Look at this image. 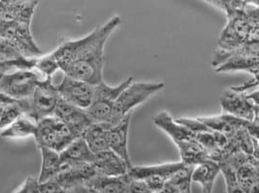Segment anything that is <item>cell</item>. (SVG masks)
<instances>
[{"mask_svg":"<svg viewBox=\"0 0 259 193\" xmlns=\"http://www.w3.org/2000/svg\"><path fill=\"white\" fill-rule=\"evenodd\" d=\"M120 23V18L114 16L85 36L62 39L51 55L64 76L93 85L103 82L105 45Z\"/></svg>","mask_w":259,"mask_h":193,"instance_id":"1","label":"cell"},{"mask_svg":"<svg viewBox=\"0 0 259 193\" xmlns=\"http://www.w3.org/2000/svg\"><path fill=\"white\" fill-rule=\"evenodd\" d=\"M153 122L177 146L181 162L185 166L195 167L209 159L206 152L196 141L193 133L186 126L178 123L168 112H161L156 115Z\"/></svg>","mask_w":259,"mask_h":193,"instance_id":"2","label":"cell"},{"mask_svg":"<svg viewBox=\"0 0 259 193\" xmlns=\"http://www.w3.org/2000/svg\"><path fill=\"white\" fill-rule=\"evenodd\" d=\"M259 42H248L234 51L217 49L213 52L212 65L217 73L245 71L258 78Z\"/></svg>","mask_w":259,"mask_h":193,"instance_id":"3","label":"cell"},{"mask_svg":"<svg viewBox=\"0 0 259 193\" xmlns=\"http://www.w3.org/2000/svg\"><path fill=\"white\" fill-rule=\"evenodd\" d=\"M59 98L57 86L53 84L52 79H45L36 86L31 96L19 100L18 103L24 116L37 123L54 116Z\"/></svg>","mask_w":259,"mask_h":193,"instance_id":"4","label":"cell"},{"mask_svg":"<svg viewBox=\"0 0 259 193\" xmlns=\"http://www.w3.org/2000/svg\"><path fill=\"white\" fill-rule=\"evenodd\" d=\"M162 82H132L124 88L115 102L109 125H114L121 121L125 116L132 113L133 109L146 102L150 97L157 93L164 87Z\"/></svg>","mask_w":259,"mask_h":193,"instance_id":"5","label":"cell"},{"mask_svg":"<svg viewBox=\"0 0 259 193\" xmlns=\"http://www.w3.org/2000/svg\"><path fill=\"white\" fill-rule=\"evenodd\" d=\"M248 42H259V29L253 28L249 24L244 7L242 10L227 18V24L218 41V49L234 51Z\"/></svg>","mask_w":259,"mask_h":193,"instance_id":"6","label":"cell"},{"mask_svg":"<svg viewBox=\"0 0 259 193\" xmlns=\"http://www.w3.org/2000/svg\"><path fill=\"white\" fill-rule=\"evenodd\" d=\"M34 138L39 149L46 148L59 154L78 139L70 128L55 116L37 122Z\"/></svg>","mask_w":259,"mask_h":193,"instance_id":"7","label":"cell"},{"mask_svg":"<svg viewBox=\"0 0 259 193\" xmlns=\"http://www.w3.org/2000/svg\"><path fill=\"white\" fill-rule=\"evenodd\" d=\"M133 82V78H128L116 86L106 84L104 81L95 85V92L92 104L87 109V114L93 123H107L115 102L121 91Z\"/></svg>","mask_w":259,"mask_h":193,"instance_id":"8","label":"cell"},{"mask_svg":"<svg viewBox=\"0 0 259 193\" xmlns=\"http://www.w3.org/2000/svg\"><path fill=\"white\" fill-rule=\"evenodd\" d=\"M178 123L186 126L193 133L196 141L206 152L208 158L217 162H222L224 158L228 139L221 133L213 131L196 119L179 118L175 119Z\"/></svg>","mask_w":259,"mask_h":193,"instance_id":"9","label":"cell"},{"mask_svg":"<svg viewBox=\"0 0 259 193\" xmlns=\"http://www.w3.org/2000/svg\"><path fill=\"white\" fill-rule=\"evenodd\" d=\"M221 106L223 114L249 122H259L258 89L251 94H244L227 88L221 96Z\"/></svg>","mask_w":259,"mask_h":193,"instance_id":"10","label":"cell"},{"mask_svg":"<svg viewBox=\"0 0 259 193\" xmlns=\"http://www.w3.org/2000/svg\"><path fill=\"white\" fill-rule=\"evenodd\" d=\"M31 24L0 20V38L8 41L27 59L43 56L31 33Z\"/></svg>","mask_w":259,"mask_h":193,"instance_id":"11","label":"cell"},{"mask_svg":"<svg viewBox=\"0 0 259 193\" xmlns=\"http://www.w3.org/2000/svg\"><path fill=\"white\" fill-rule=\"evenodd\" d=\"M42 80L45 79L34 69L15 70L0 78V92L17 101L26 99Z\"/></svg>","mask_w":259,"mask_h":193,"instance_id":"12","label":"cell"},{"mask_svg":"<svg viewBox=\"0 0 259 193\" xmlns=\"http://www.w3.org/2000/svg\"><path fill=\"white\" fill-rule=\"evenodd\" d=\"M184 167L185 165L181 161L158 165L132 166L126 175L130 179L144 181L151 192L158 193L163 189L166 182Z\"/></svg>","mask_w":259,"mask_h":193,"instance_id":"13","label":"cell"},{"mask_svg":"<svg viewBox=\"0 0 259 193\" xmlns=\"http://www.w3.org/2000/svg\"><path fill=\"white\" fill-rule=\"evenodd\" d=\"M56 86L59 97L73 106L87 110L92 104L95 85L64 76L62 81Z\"/></svg>","mask_w":259,"mask_h":193,"instance_id":"14","label":"cell"},{"mask_svg":"<svg viewBox=\"0 0 259 193\" xmlns=\"http://www.w3.org/2000/svg\"><path fill=\"white\" fill-rule=\"evenodd\" d=\"M197 120L213 131L223 134L227 139L242 128H247L252 137L258 139L259 122H249L223 113L219 116L199 117Z\"/></svg>","mask_w":259,"mask_h":193,"instance_id":"15","label":"cell"},{"mask_svg":"<svg viewBox=\"0 0 259 193\" xmlns=\"http://www.w3.org/2000/svg\"><path fill=\"white\" fill-rule=\"evenodd\" d=\"M95 176L96 174L92 163L61 162L59 174L53 181L58 182L65 190H71L84 184Z\"/></svg>","mask_w":259,"mask_h":193,"instance_id":"16","label":"cell"},{"mask_svg":"<svg viewBox=\"0 0 259 193\" xmlns=\"http://www.w3.org/2000/svg\"><path fill=\"white\" fill-rule=\"evenodd\" d=\"M132 113H130L122 120L114 125H110L107 130V142L109 150L115 153L120 157L130 168H132V163L130 160L127 140L130 132V121Z\"/></svg>","mask_w":259,"mask_h":193,"instance_id":"17","label":"cell"},{"mask_svg":"<svg viewBox=\"0 0 259 193\" xmlns=\"http://www.w3.org/2000/svg\"><path fill=\"white\" fill-rule=\"evenodd\" d=\"M54 116L65 123L77 138H80L83 131L93 123L85 110L73 106L61 98H59Z\"/></svg>","mask_w":259,"mask_h":193,"instance_id":"18","label":"cell"},{"mask_svg":"<svg viewBox=\"0 0 259 193\" xmlns=\"http://www.w3.org/2000/svg\"><path fill=\"white\" fill-rule=\"evenodd\" d=\"M38 1L0 0V20L31 24Z\"/></svg>","mask_w":259,"mask_h":193,"instance_id":"19","label":"cell"},{"mask_svg":"<svg viewBox=\"0 0 259 193\" xmlns=\"http://www.w3.org/2000/svg\"><path fill=\"white\" fill-rule=\"evenodd\" d=\"M96 176L103 177H120L127 174L130 169L128 165L112 151H106L95 156L92 163Z\"/></svg>","mask_w":259,"mask_h":193,"instance_id":"20","label":"cell"},{"mask_svg":"<svg viewBox=\"0 0 259 193\" xmlns=\"http://www.w3.org/2000/svg\"><path fill=\"white\" fill-rule=\"evenodd\" d=\"M220 173L221 170L219 164L208 159L193 167L191 173V181L200 184L202 192L212 193L214 181Z\"/></svg>","mask_w":259,"mask_h":193,"instance_id":"21","label":"cell"},{"mask_svg":"<svg viewBox=\"0 0 259 193\" xmlns=\"http://www.w3.org/2000/svg\"><path fill=\"white\" fill-rule=\"evenodd\" d=\"M108 123H92L82 134V139L94 155L109 151L107 142Z\"/></svg>","mask_w":259,"mask_h":193,"instance_id":"22","label":"cell"},{"mask_svg":"<svg viewBox=\"0 0 259 193\" xmlns=\"http://www.w3.org/2000/svg\"><path fill=\"white\" fill-rule=\"evenodd\" d=\"M61 162L69 163H94V155L82 137L74 140L70 145L59 153Z\"/></svg>","mask_w":259,"mask_h":193,"instance_id":"23","label":"cell"},{"mask_svg":"<svg viewBox=\"0 0 259 193\" xmlns=\"http://www.w3.org/2000/svg\"><path fill=\"white\" fill-rule=\"evenodd\" d=\"M84 184L92 186L99 193H130L127 175L120 177L95 176Z\"/></svg>","mask_w":259,"mask_h":193,"instance_id":"24","label":"cell"},{"mask_svg":"<svg viewBox=\"0 0 259 193\" xmlns=\"http://www.w3.org/2000/svg\"><path fill=\"white\" fill-rule=\"evenodd\" d=\"M39 150L41 152L42 163L37 181L38 183H42L45 181H52L58 176L61 162L59 153L46 148H40Z\"/></svg>","mask_w":259,"mask_h":193,"instance_id":"25","label":"cell"},{"mask_svg":"<svg viewBox=\"0 0 259 193\" xmlns=\"http://www.w3.org/2000/svg\"><path fill=\"white\" fill-rule=\"evenodd\" d=\"M236 178L243 193L259 189V163H250L236 168Z\"/></svg>","mask_w":259,"mask_h":193,"instance_id":"26","label":"cell"},{"mask_svg":"<svg viewBox=\"0 0 259 193\" xmlns=\"http://www.w3.org/2000/svg\"><path fill=\"white\" fill-rule=\"evenodd\" d=\"M37 123L29 118L22 116L17 121H14L11 125L2 130L0 136L8 139H20L29 136H34Z\"/></svg>","mask_w":259,"mask_h":193,"instance_id":"27","label":"cell"},{"mask_svg":"<svg viewBox=\"0 0 259 193\" xmlns=\"http://www.w3.org/2000/svg\"><path fill=\"white\" fill-rule=\"evenodd\" d=\"M59 69V65L52 57L51 53L36 59L34 70L39 73L44 79H52L53 75Z\"/></svg>","mask_w":259,"mask_h":193,"instance_id":"28","label":"cell"},{"mask_svg":"<svg viewBox=\"0 0 259 193\" xmlns=\"http://www.w3.org/2000/svg\"><path fill=\"white\" fill-rule=\"evenodd\" d=\"M36 59L22 58L14 61H0V78L7 74L19 69L32 70L35 66Z\"/></svg>","mask_w":259,"mask_h":193,"instance_id":"29","label":"cell"},{"mask_svg":"<svg viewBox=\"0 0 259 193\" xmlns=\"http://www.w3.org/2000/svg\"><path fill=\"white\" fill-rule=\"evenodd\" d=\"M22 116H24V114L18 101L3 107L1 119H0V131L7 128L9 125L12 124L14 121H17Z\"/></svg>","mask_w":259,"mask_h":193,"instance_id":"30","label":"cell"},{"mask_svg":"<svg viewBox=\"0 0 259 193\" xmlns=\"http://www.w3.org/2000/svg\"><path fill=\"white\" fill-rule=\"evenodd\" d=\"M225 182V193H243L236 178L235 170L226 164H219Z\"/></svg>","mask_w":259,"mask_h":193,"instance_id":"31","label":"cell"},{"mask_svg":"<svg viewBox=\"0 0 259 193\" xmlns=\"http://www.w3.org/2000/svg\"><path fill=\"white\" fill-rule=\"evenodd\" d=\"M24 58L11 43L0 38V61H14Z\"/></svg>","mask_w":259,"mask_h":193,"instance_id":"32","label":"cell"},{"mask_svg":"<svg viewBox=\"0 0 259 193\" xmlns=\"http://www.w3.org/2000/svg\"><path fill=\"white\" fill-rule=\"evenodd\" d=\"M39 183L35 178H27L24 183L18 187L14 193H40L39 191Z\"/></svg>","mask_w":259,"mask_h":193,"instance_id":"33","label":"cell"},{"mask_svg":"<svg viewBox=\"0 0 259 193\" xmlns=\"http://www.w3.org/2000/svg\"><path fill=\"white\" fill-rule=\"evenodd\" d=\"M39 191L40 193H65L66 190L62 188L58 182L55 181H48L39 183Z\"/></svg>","mask_w":259,"mask_h":193,"instance_id":"34","label":"cell"},{"mask_svg":"<svg viewBox=\"0 0 259 193\" xmlns=\"http://www.w3.org/2000/svg\"><path fill=\"white\" fill-rule=\"evenodd\" d=\"M128 178V191L130 193H152L148 185L144 181Z\"/></svg>","mask_w":259,"mask_h":193,"instance_id":"35","label":"cell"},{"mask_svg":"<svg viewBox=\"0 0 259 193\" xmlns=\"http://www.w3.org/2000/svg\"><path fill=\"white\" fill-rule=\"evenodd\" d=\"M71 191L73 193H99L97 190H95V188H93L92 186L87 185V184L76 186L73 189H71Z\"/></svg>","mask_w":259,"mask_h":193,"instance_id":"36","label":"cell"},{"mask_svg":"<svg viewBox=\"0 0 259 193\" xmlns=\"http://www.w3.org/2000/svg\"><path fill=\"white\" fill-rule=\"evenodd\" d=\"M16 101L17 100H14L12 98H10V97L3 94L2 92H0V107H5L7 105H10V104L15 103Z\"/></svg>","mask_w":259,"mask_h":193,"instance_id":"37","label":"cell"},{"mask_svg":"<svg viewBox=\"0 0 259 193\" xmlns=\"http://www.w3.org/2000/svg\"><path fill=\"white\" fill-rule=\"evenodd\" d=\"M158 193H182L179 189H178L177 187H175L174 185H172L171 183H169L168 181L166 182V184L164 185V187H163V189L160 191V192Z\"/></svg>","mask_w":259,"mask_h":193,"instance_id":"38","label":"cell"},{"mask_svg":"<svg viewBox=\"0 0 259 193\" xmlns=\"http://www.w3.org/2000/svg\"><path fill=\"white\" fill-rule=\"evenodd\" d=\"M2 111H3V107H0V119H1V115H2Z\"/></svg>","mask_w":259,"mask_h":193,"instance_id":"39","label":"cell"},{"mask_svg":"<svg viewBox=\"0 0 259 193\" xmlns=\"http://www.w3.org/2000/svg\"><path fill=\"white\" fill-rule=\"evenodd\" d=\"M65 193H73L72 192V191H71V190H66V192Z\"/></svg>","mask_w":259,"mask_h":193,"instance_id":"40","label":"cell"}]
</instances>
